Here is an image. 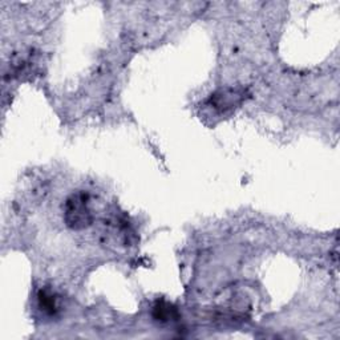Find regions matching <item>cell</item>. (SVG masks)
<instances>
[{"label": "cell", "mask_w": 340, "mask_h": 340, "mask_svg": "<svg viewBox=\"0 0 340 340\" xmlns=\"http://www.w3.org/2000/svg\"><path fill=\"white\" fill-rule=\"evenodd\" d=\"M66 225L72 229H84L92 223V214L88 208L86 195L73 194L68 198L65 205Z\"/></svg>", "instance_id": "1"}, {"label": "cell", "mask_w": 340, "mask_h": 340, "mask_svg": "<svg viewBox=\"0 0 340 340\" xmlns=\"http://www.w3.org/2000/svg\"><path fill=\"white\" fill-rule=\"evenodd\" d=\"M39 304L40 308L46 312H50L53 314L56 311V301H55V297L50 292H46V291H41L39 295Z\"/></svg>", "instance_id": "3"}, {"label": "cell", "mask_w": 340, "mask_h": 340, "mask_svg": "<svg viewBox=\"0 0 340 340\" xmlns=\"http://www.w3.org/2000/svg\"><path fill=\"white\" fill-rule=\"evenodd\" d=\"M175 315V308L165 302H158L154 307V318L157 321L168 322Z\"/></svg>", "instance_id": "2"}]
</instances>
